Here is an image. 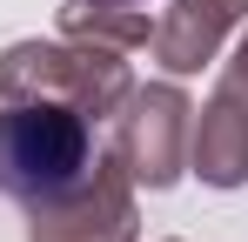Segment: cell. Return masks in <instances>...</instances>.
Returning a JSON list of instances; mask_svg holds the SVG:
<instances>
[{"instance_id": "obj_4", "label": "cell", "mask_w": 248, "mask_h": 242, "mask_svg": "<svg viewBox=\"0 0 248 242\" xmlns=\"http://www.w3.org/2000/svg\"><path fill=\"white\" fill-rule=\"evenodd\" d=\"M27 242H141V208H134V182L121 175V161L101 148L94 175L74 195L27 208Z\"/></svg>"}, {"instance_id": "obj_6", "label": "cell", "mask_w": 248, "mask_h": 242, "mask_svg": "<svg viewBox=\"0 0 248 242\" xmlns=\"http://www.w3.org/2000/svg\"><path fill=\"white\" fill-rule=\"evenodd\" d=\"M188 175H202L208 189H242L248 182V115L215 101L195 108V135H188Z\"/></svg>"}, {"instance_id": "obj_8", "label": "cell", "mask_w": 248, "mask_h": 242, "mask_svg": "<svg viewBox=\"0 0 248 242\" xmlns=\"http://www.w3.org/2000/svg\"><path fill=\"white\" fill-rule=\"evenodd\" d=\"M215 101H228V108H242V115H248V20H242V40H235V54L221 61Z\"/></svg>"}, {"instance_id": "obj_5", "label": "cell", "mask_w": 248, "mask_h": 242, "mask_svg": "<svg viewBox=\"0 0 248 242\" xmlns=\"http://www.w3.org/2000/svg\"><path fill=\"white\" fill-rule=\"evenodd\" d=\"M248 20V0H174L161 20H155V61H161L168 74H202L208 61L221 54V40L235 34Z\"/></svg>"}, {"instance_id": "obj_7", "label": "cell", "mask_w": 248, "mask_h": 242, "mask_svg": "<svg viewBox=\"0 0 248 242\" xmlns=\"http://www.w3.org/2000/svg\"><path fill=\"white\" fill-rule=\"evenodd\" d=\"M61 34L87 40V47H114V54H134L155 40V20L141 7H121V0H67L61 7Z\"/></svg>"}, {"instance_id": "obj_3", "label": "cell", "mask_w": 248, "mask_h": 242, "mask_svg": "<svg viewBox=\"0 0 248 242\" xmlns=\"http://www.w3.org/2000/svg\"><path fill=\"white\" fill-rule=\"evenodd\" d=\"M188 135H195V101L181 94V81H148L127 87L108 115V155L121 161L134 189H174L188 175Z\"/></svg>"}, {"instance_id": "obj_9", "label": "cell", "mask_w": 248, "mask_h": 242, "mask_svg": "<svg viewBox=\"0 0 248 242\" xmlns=\"http://www.w3.org/2000/svg\"><path fill=\"white\" fill-rule=\"evenodd\" d=\"M121 7H148V0H121Z\"/></svg>"}, {"instance_id": "obj_2", "label": "cell", "mask_w": 248, "mask_h": 242, "mask_svg": "<svg viewBox=\"0 0 248 242\" xmlns=\"http://www.w3.org/2000/svg\"><path fill=\"white\" fill-rule=\"evenodd\" d=\"M134 74L127 54L114 47H87V40H14L0 54V101H67L87 121H108Z\"/></svg>"}, {"instance_id": "obj_1", "label": "cell", "mask_w": 248, "mask_h": 242, "mask_svg": "<svg viewBox=\"0 0 248 242\" xmlns=\"http://www.w3.org/2000/svg\"><path fill=\"white\" fill-rule=\"evenodd\" d=\"M94 128L67 101H0V195L20 208L74 195L101 161Z\"/></svg>"}]
</instances>
